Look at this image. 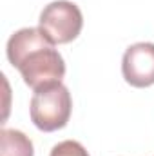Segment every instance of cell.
<instances>
[{
	"mask_svg": "<svg viewBox=\"0 0 154 156\" xmlns=\"http://www.w3.org/2000/svg\"><path fill=\"white\" fill-rule=\"evenodd\" d=\"M7 60L20 71L26 85L33 91L60 83L65 76V62L54 44L40 27H24L7 40Z\"/></svg>",
	"mask_w": 154,
	"mask_h": 156,
	"instance_id": "obj_1",
	"label": "cell"
},
{
	"mask_svg": "<svg viewBox=\"0 0 154 156\" xmlns=\"http://www.w3.org/2000/svg\"><path fill=\"white\" fill-rule=\"evenodd\" d=\"M71 93L60 82L35 91L29 105V115L37 129L44 133H53L67 125L71 118Z\"/></svg>",
	"mask_w": 154,
	"mask_h": 156,
	"instance_id": "obj_2",
	"label": "cell"
},
{
	"mask_svg": "<svg viewBox=\"0 0 154 156\" xmlns=\"http://www.w3.org/2000/svg\"><path fill=\"white\" fill-rule=\"evenodd\" d=\"M38 27L54 45L69 44L80 35L83 27V16L75 2L54 0L42 9Z\"/></svg>",
	"mask_w": 154,
	"mask_h": 156,
	"instance_id": "obj_3",
	"label": "cell"
},
{
	"mask_svg": "<svg viewBox=\"0 0 154 156\" xmlns=\"http://www.w3.org/2000/svg\"><path fill=\"white\" fill-rule=\"evenodd\" d=\"M121 73L132 87L154 85V44L138 42L125 49L121 60Z\"/></svg>",
	"mask_w": 154,
	"mask_h": 156,
	"instance_id": "obj_4",
	"label": "cell"
},
{
	"mask_svg": "<svg viewBox=\"0 0 154 156\" xmlns=\"http://www.w3.org/2000/svg\"><path fill=\"white\" fill-rule=\"evenodd\" d=\"M0 156H35V147L29 136L16 129L0 131Z\"/></svg>",
	"mask_w": 154,
	"mask_h": 156,
	"instance_id": "obj_5",
	"label": "cell"
},
{
	"mask_svg": "<svg viewBox=\"0 0 154 156\" xmlns=\"http://www.w3.org/2000/svg\"><path fill=\"white\" fill-rule=\"evenodd\" d=\"M49 156H89V153L85 151V147L75 142V140H64L60 144H56L53 149H51V154Z\"/></svg>",
	"mask_w": 154,
	"mask_h": 156,
	"instance_id": "obj_6",
	"label": "cell"
}]
</instances>
